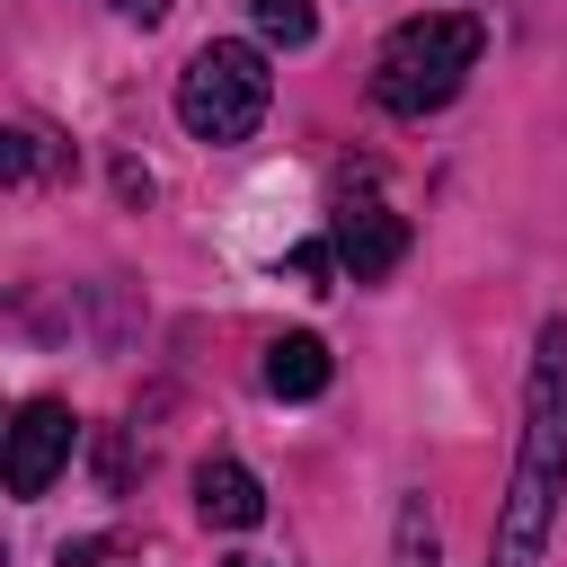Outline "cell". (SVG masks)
Segmentation results:
<instances>
[{
  "instance_id": "cell-11",
  "label": "cell",
  "mask_w": 567,
  "mask_h": 567,
  "mask_svg": "<svg viewBox=\"0 0 567 567\" xmlns=\"http://www.w3.org/2000/svg\"><path fill=\"white\" fill-rule=\"evenodd\" d=\"M284 275H292V284H310V292H319V284H328V275H346V266H337V239H310V248H292V257H284Z\"/></svg>"
},
{
  "instance_id": "cell-1",
  "label": "cell",
  "mask_w": 567,
  "mask_h": 567,
  "mask_svg": "<svg viewBox=\"0 0 567 567\" xmlns=\"http://www.w3.org/2000/svg\"><path fill=\"white\" fill-rule=\"evenodd\" d=\"M567 496V319H540L532 337V381H523V434H514V478L487 532V567H540Z\"/></svg>"
},
{
  "instance_id": "cell-14",
  "label": "cell",
  "mask_w": 567,
  "mask_h": 567,
  "mask_svg": "<svg viewBox=\"0 0 567 567\" xmlns=\"http://www.w3.org/2000/svg\"><path fill=\"white\" fill-rule=\"evenodd\" d=\"M230 567H266V558H230Z\"/></svg>"
},
{
  "instance_id": "cell-3",
  "label": "cell",
  "mask_w": 567,
  "mask_h": 567,
  "mask_svg": "<svg viewBox=\"0 0 567 567\" xmlns=\"http://www.w3.org/2000/svg\"><path fill=\"white\" fill-rule=\"evenodd\" d=\"M266 97H275V71H266V53L239 44V35L204 44V53L177 71V124H186L195 142H248V133L266 124Z\"/></svg>"
},
{
  "instance_id": "cell-7",
  "label": "cell",
  "mask_w": 567,
  "mask_h": 567,
  "mask_svg": "<svg viewBox=\"0 0 567 567\" xmlns=\"http://www.w3.org/2000/svg\"><path fill=\"white\" fill-rule=\"evenodd\" d=\"M257 372H266V390H275V399H319V390H328V346H319L310 328H292V337H275V346H266V363H257Z\"/></svg>"
},
{
  "instance_id": "cell-12",
  "label": "cell",
  "mask_w": 567,
  "mask_h": 567,
  "mask_svg": "<svg viewBox=\"0 0 567 567\" xmlns=\"http://www.w3.org/2000/svg\"><path fill=\"white\" fill-rule=\"evenodd\" d=\"M106 558V540H62V567H97Z\"/></svg>"
},
{
  "instance_id": "cell-2",
  "label": "cell",
  "mask_w": 567,
  "mask_h": 567,
  "mask_svg": "<svg viewBox=\"0 0 567 567\" xmlns=\"http://www.w3.org/2000/svg\"><path fill=\"white\" fill-rule=\"evenodd\" d=\"M478 53H487V27L470 9H425V18L390 27V44L372 62L381 115H434V106H452L461 80L478 71Z\"/></svg>"
},
{
  "instance_id": "cell-9",
  "label": "cell",
  "mask_w": 567,
  "mask_h": 567,
  "mask_svg": "<svg viewBox=\"0 0 567 567\" xmlns=\"http://www.w3.org/2000/svg\"><path fill=\"white\" fill-rule=\"evenodd\" d=\"M390 567H443V549H434V514H425V496H408V505H399V532H390Z\"/></svg>"
},
{
  "instance_id": "cell-4",
  "label": "cell",
  "mask_w": 567,
  "mask_h": 567,
  "mask_svg": "<svg viewBox=\"0 0 567 567\" xmlns=\"http://www.w3.org/2000/svg\"><path fill=\"white\" fill-rule=\"evenodd\" d=\"M71 443H80V416L62 408V399H27L18 408V425H9V496H44L53 478H62V461H71Z\"/></svg>"
},
{
  "instance_id": "cell-6",
  "label": "cell",
  "mask_w": 567,
  "mask_h": 567,
  "mask_svg": "<svg viewBox=\"0 0 567 567\" xmlns=\"http://www.w3.org/2000/svg\"><path fill=\"white\" fill-rule=\"evenodd\" d=\"M195 514H204L213 532H257V523H266V487H257V470L230 461V452H213V461L195 470Z\"/></svg>"
},
{
  "instance_id": "cell-13",
  "label": "cell",
  "mask_w": 567,
  "mask_h": 567,
  "mask_svg": "<svg viewBox=\"0 0 567 567\" xmlns=\"http://www.w3.org/2000/svg\"><path fill=\"white\" fill-rule=\"evenodd\" d=\"M115 18H133V27H151V18H168V0H115Z\"/></svg>"
},
{
  "instance_id": "cell-5",
  "label": "cell",
  "mask_w": 567,
  "mask_h": 567,
  "mask_svg": "<svg viewBox=\"0 0 567 567\" xmlns=\"http://www.w3.org/2000/svg\"><path fill=\"white\" fill-rule=\"evenodd\" d=\"M328 239H337V266H346L354 284H381V275H390V266L408 257V221H399L390 204H372V195H363V204L346 195V204H337V230H328Z\"/></svg>"
},
{
  "instance_id": "cell-8",
  "label": "cell",
  "mask_w": 567,
  "mask_h": 567,
  "mask_svg": "<svg viewBox=\"0 0 567 567\" xmlns=\"http://www.w3.org/2000/svg\"><path fill=\"white\" fill-rule=\"evenodd\" d=\"M53 159H62V151H53L44 124H9V142H0V177H9V186H35Z\"/></svg>"
},
{
  "instance_id": "cell-10",
  "label": "cell",
  "mask_w": 567,
  "mask_h": 567,
  "mask_svg": "<svg viewBox=\"0 0 567 567\" xmlns=\"http://www.w3.org/2000/svg\"><path fill=\"white\" fill-rule=\"evenodd\" d=\"M248 9H257V35L266 44H310L319 35V9L310 0H248Z\"/></svg>"
}]
</instances>
